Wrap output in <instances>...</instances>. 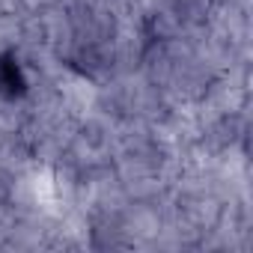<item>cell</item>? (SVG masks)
<instances>
[{"label": "cell", "instance_id": "cell-1", "mask_svg": "<svg viewBox=\"0 0 253 253\" xmlns=\"http://www.w3.org/2000/svg\"><path fill=\"white\" fill-rule=\"evenodd\" d=\"M27 89H30V81L24 75L21 60L15 57V51H3L0 54V98L18 101L27 95Z\"/></svg>", "mask_w": 253, "mask_h": 253}]
</instances>
